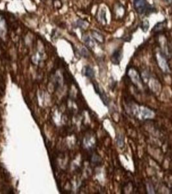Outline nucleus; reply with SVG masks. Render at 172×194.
Returning a JSON list of instances; mask_svg holds the SVG:
<instances>
[{
	"instance_id": "f3484780",
	"label": "nucleus",
	"mask_w": 172,
	"mask_h": 194,
	"mask_svg": "<svg viewBox=\"0 0 172 194\" xmlns=\"http://www.w3.org/2000/svg\"><path fill=\"white\" fill-rule=\"evenodd\" d=\"M164 1L167 3H171L172 2V0H164Z\"/></svg>"
},
{
	"instance_id": "4468645a",
	"label": "nucleus",
	"mask_w": 172,
	"mask_h": 194,
	"mask_svg": "<svg viewBox=\"0 0 172 194\" xmlns=\"http://www.w3.org/2000/svg\"><path fill=\"white\" fill-rule=\"evenodd\" d=\"M165 25H166V21H162V22L158 23L155 25V26L154 27L153 31L154 32H160V31H161L162 30L164 29V28H165Z\"/></svg>"
},
{
	"instance_id": "2eb2a0df",
	"label": "nucleus",
	"mask_w": 172,
	"mask_h": 194,
	"mask_svg": "<svg viewBox=\"0 0 172 194\" xmlns=\"http://www.w3.org/2000/svg\"><path fill=\"white\" fill-rule=\"evenodd\" d=\"M149 27H150V23L147 20H145L142 21L141 28L144 32H146L148 31Z\"/></svg>"
},
{
	"instance_id": "0eeeda50",
	"label": "nucleus",
	"mask_w": 172,
	"mask_h": 194,
	"mask_svg": "<svg viewBox=\"0 0 172 194\" xmlns=\"http://www.w3.org/2000/svg\"><path fill=\"white\" fill-rule=\"evenodd\" d=\"M83 41L86 47L89 49H93L96 45V41L94 40L91 36L89 35H84L83 36Z\"/></svg>"
},
{
	"instance_id": "ddd939ff",
	"label": "nucleus",
	"mask_w": 172,
	"mask_h": 194,
	"mask_svg": "<svg viewBox=\"0 0 172 194\" xmlns=\"http://www.w3.org/2000/svg\"><path fill=\"white\" fill-rule=\"evenodd\" d=\"M106 11L104 9H101L98 14V20L102 23H106Z\"/></svg>"
},
{
	"instance_id": "20e7f679",
	"label": "nucleus",
	"mask_w": 172,
	"mask_h": 194,
	"mask_svg": "<svg viewBox=\"0 0 172 194\" xmlns=\"http://www.w3.org/2000/svg\"><path fill=\"white\" fill-rule=\"evenodd\" d=\"M94 89L97 93L100 96L102 102L104 103V104L105 106H108L109 103V99L108 98V97L107 96V95L106 94V92L103 91L100 86H98V84L97 83H94Z\"/></svg>"
},
{
	"instance_id": "6e6552de",
	"label": "nucleus",
	"mask_w": 172,
	"mask_h": 194,
	"mask_svg": "<svg viewBox=\"0 0 172 194\" xmlns=\"http://www.w3.org/2000/svg\"><path fill=\"white\" fill-rule=\"evenodd\" d=\"M129 77H130V78L132 80V81L135 83H140L141 81V78L140 76L136 70H135L134 69L131 68L130 70L128 71L127 73Z\"/></svg>"
},
{
	"instance_id": "9b49d317",
	"label": "nucleus",
	"mask_w": 172,
	"mask_h": 194,
	"mask_svg": "<svg viewBox=\"0 0 172 194\" xmlns=\"http://www.w3.org/2000/svg\"><path fill=\"white\" fill-rule=\"evenodd\" d=\"M115 140L117 146L119 148H122L124 146V137L122 135L120 134L117 135V136L115 137Z\"/></svg>"
},
{
	"instance_id": "f8f14e48",
	"label": "nucleus",
	"mask_w": 172,
	"mask_h": 194,
	"mask_svg": "<svg viewBox=\"0 0 172 194\" xmlns=\"http://www.w3.org/2000/svg\"><path fill=\"white\" fill-rule=\"evenodd\" d=\"M74 25L76 27H79L80 29H86L88 27V23L84 20H78L75 21Z\"/></svg>"
},
{
	"instance_id": "7ed1b4c3",
	"label": "nucleus",
	"mask_w": 172,
	"mask_h": 194,
	"mask_svg": "<svg viewBox=\"0 0 172 194\" xmlns=\"http://www.w3.org/2000/svg\"><path fill=\"white\" fill-rule=\"evenodd\" d=\"M135 113H136L135 115H136V116H138L139 119L142 120L150 119V118H151L153 116V113L147 108L139 107L138 109H136Z\"/></svg>"
},
{
	"instance_id": "9d476101",
	"label": "nucleus",
	"mask_w": 172,
	"mask_h": 194,
	"mask_svg": "<svg viewBox=\"0 0 172 194\" xmlns=\"http://www.w3.org/2000/svg\"><path fill=\"white\" fill-rule=\"evenodd\" d=\"M84 74L89 78H93L94 77V71L90 66H85L83 69Z\"/></svg>"
},
{
	"instance_id": "f03ea898",
	"label": "nucleus",
	"mask_w": 172,
	"mask_h": 194,
	"mask_svg": "<svg viewBox=\"0 0 172 194\" xmlns=\"http://www.w3.org/2000/svg\"><path fill=\"white\" fill-rule=\"evenodd\" d=\"M156 59L157 61V64L160 68L161 69V70L165 73H168L170 71V69L166 58L160 53H158L156 54Z\"/></svg>"
},
{
	"instance_id": "39448f33",
	"label": "nucleus",
	"mask_w": 172,
	"mask_h": 194,
	"mask_svg": "<svg viewBox=\"0 0 172 194\" xmlns=\"http://www.w3.org/2000/svg\"><path fill=\"white\" fill-rule=\"evenodd\" d=\"M123 56L122 49L118 48L115 50L112 55L111 56V61L114 65H119L120 61H121Z\"/></svg>"
},
{
	"instance_id": "f257e3e1",
	"label": "nucleus",
	"mask_w": 172,
	"mask_h": 194,
	"mask_svg": "<svg viewBox=\"0 0 172 194\" xmlns=\"http://www.w3.org/2000/svg\"><path fill=\"white\" fill-rule=\"evenodd\" d=\"M133 7L139 14H143L146 12L152 11V7L146 0H133Z\"/></svg>"
},
{
	"instance_id": "dca6fc26",
	"label": "nucleus",
	"mask_w": 172,
	"mask_h": 194,
	"mask_svg": "<svg viewBox=\"0 0 172 194\" xmlns=\"http://www.w3.org/2000/svg\"><path fill=\"white\" fill-rule=\"evenodd\" d=\"M81 53L84 56H87L88 55V50H86L85 48H83L82 49V50H81Z\"/></svg>"
},
{
	"instance_id": "1a4fd4ad",
	"label": "nucleus",
	"mask_w": 172,
	"mask_h": 194,
	"mask_svg": "<svg viewBox=\"0 0 172 194\" xmlns=\"http://www.w3.org/2000/svg\"><path fill=\"white\" fill-rule=\"evenodd\" d=\"M91 36L93 38L99 43H103L104 41V36L102 33L97 31H91Z\"/></svg>"
},
{
	"instance_id": "423d86ee",
	"label": "nucleus",
	"mask_w": 172,
	"mask_h": 194,
	"mask_svg": "<svg viewBox=\"0 0 172 194\" xmlns=\"http://www.w3.org/2000/svg\"><path fill=\"white\" fill-rule=\"evenodd\" d=\"M7 34V25L5 19L0 16V38L5 40Z\"/></svg>"
}]
</instances>
